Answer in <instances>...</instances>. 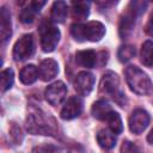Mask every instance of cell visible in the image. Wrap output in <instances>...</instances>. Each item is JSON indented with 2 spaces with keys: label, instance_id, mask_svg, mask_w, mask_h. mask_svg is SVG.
<instances>
[{
  "label": "cell",
  "instance_id": "6da1fadb",
  "mask_svg": "<svg viewBox=\"0 0 153 153\" xmlns=\"http://www.w3.org/2000/svg\"><path fill=\"white\" fill-rule=\"evenodd\" d=\"M54 121V120H50ZM49 118L39 109L31 106L26 117V129L29 133L35 135H54L56 131L55 123H50Z\"/></svg>",
  "mask_w": 153,
  "mask_h": 153
},
{
  "label": "cell",
  "instance_id": "7a4b0ae2",
  "mask_svg": "<svg viewBox=\"0 0 153 153\" xmlns=\"http://www.w3.org/2000/svg\"><path fill=\"white\" fill-rule=\"evenodd\" d=\"M71 33L78 42H98L105 35V26L97 20L87 22L86 24H73L71 26Z\"/></svg>",
  "mask_w": 153,
  "mask_h": 153
},
{
  "label": "cell",
  "instance_id": "3957f363",
  "mask_svg": "<svg viewBox=\"0 0 153 153\" xmlns=\"http://www.w3.org/2000/svg\"><path fill=\"white\" fill-rule=\"evenodd\" d=\"M124 75H126L127 84L133 92L140 96H146L153 91V85L151 79L139 67L128 66L124 71Z\"/></svg>",
  "mask_w": 153,
  "mask_h": 153
},
{
  "label": "cell",
  "instance_id": "277c9868",
  "mask_svg": "<svg viewBox=\"0 0 153 153\" xmlns=\"http://www.w3.org/2000/svg\"><path fill=\"white\" fill-rule=\"evenodd\" d=\"M146 6H147V4L142 2V1H131L128 5L127 11L121 17L120 26H118V32H120V36L122 39H126L131 35L133 29L135 26L136 17L145 11Z\"/></svg>",
  "mask_w": 153,
  "mask_h": 153
},
{
  "label": "cell",
  "instance_id": "5b68a950",
  "mask_svg": "<svg viewBox=\"0 0 153 153\" xmlns=\"http://www.w3.org/2000/svg\"><path fill=\"white\" fill-rule=\"evenodd\" d=\"M39 33L42 50L44 53H51L60 41V30L51 23H43L39 27Z\"/></svg>",
  "mask_w": 153,
  "mask_h": 153
},
{
  "label": "cell",
  "instance_id": "8992f818",
  "mask_svg": "<svg viewBox=\"0 0 153 153\" xmlns=\"http://www.w3.org/2000/svg\"><path fill=\"white\" fill-rule=\"evenodd\" d=\"M35 51V42L33 36L31 33L23 35L14 44L12 56L16 61H24L32 56Z\"/></svg>",
  "mask_w": 153,
  "mask_h": 153
},
{
  "label": "cell",
  "instance_id": "52a82bcc",
  "mask_svg": "<svg viewBox=\"0 0 153 153\" xmlns=\"http://www.w3.org/2000/svg\"><path fill=\"white\" fill-rule=\"evenodd\" d=\"M129 129L134 134H141L149 124V115L143 109H135L128 121Z\"/></svg>",
  "mask_w": 153,
  "mask_h": 153
},
{
  "label": "cell",
  "instance_id": "ba28073f",
  "mask_svg": "<svg viewBox=\"0 0 153 153\" xmlns=\"http://www.w3.org/2000/svg\"><path fill=\"white\" fill-rule=\"evenodd\" d=\"M67 94V87L66 85L62 82V81H55L53 82L51 85H49L47 88H45V99L49 104L56 106L59 104L62 103V100L65 99Z\"/></svg>",
  "mask_w": 153,
  "mask_h": 153
},
{
  "label": "cell",
  "instance_id": "9c48e42d",
  "mask_svg": "<svg viewBox=\"0 0 153 153\" xmlns=\"http://www.w3.org/2000/svg\"><path fill=\"white\" fill-rule=\"evenodd\" d=\"M118 85H120V80L117 74L109 71L102 76V80L99 84V92L105 96H111L115 99L118 91Z\"/></svg>",
  "mask_w": 153,
  "mask_h": 153
},
{
  "label": "cell",
  "instance_id": "30bf717a",
  "mask_svg": "<svg viewBox=\"0 0 153 153\" xmlns=\"http://www.w3.org/2000/svg\"><path fill=\"white\" fill-rule=\"evenodd\" d=\"M94 86V76L90 72H80L74 80V88L80 96H88Z\"/></svg>",
  "mask_w": 153,
  "mask_h": 153
},
{
  "label": "cell",
  "instance_id": "8fae6325",
  "mask_svg": "<svg viewBox=\"0 0 153 153\" xmlns=\"http://www.w3.org/2000/svg\"><path fill=\"white\" fill-rule=\"evenodd\" d=\"M81 110H82V102L79 97L74 96V97H71L65 103V105L60 112V116L62 120H67V121L73 120L81 114Z\"/></svg>",
  "mask_w": 153,
  "mask_h": 153
},
{
  "label": "cell",
  "instance_id": "7c38bea8",
  "mask_svg": "<svg viewBox=\"0 0 153 153\" xmlns=\"http://www.w3.org/2000/svg\"><path fill=\"white\" fill-rule=\"evenodd\" d=\"M59 73V65L53 59L43 60L38 66V75L42 81H50Z\"/></svg>",
  "mask_w": 153,
  "mask_h": 153
},
{
  "label": "cell",
  "instance_id": "4fadbf2b",
  "mask_svg": "<svg viewBox=\"0 0 153 153\" xmlns=\"http://www.w3.org/2000/svg\"><path fill=\"white\" fill-rule=\"evenodd\" d=\"M75 62L79 66H81V67L93 68L98 63V54L94 50H92V49L76 51V54H75Z\"/></svg>",
  "mask_w": 153,
  "mask_h": 153
},
{
  "label": "cell",
  "instance_id": "5bb4252c",
  "mask_svg": "<svg viewBox=\"0 0 153 153\" xmlns=\"http://www.w3.org/2000/svg\"><path fill=\"white\" fill-rule=\"evenodd\" d=\"M12 33L11 29V14L8 10L2 6L0 10V37L1 41H6Z\"/></svg>",
  "mask_w": 153,
  "mask_h": 153
},
{
  "label": "cell",
  "instance_id": "9a60e30c",
  "mask_svg": "<svg viewBox=\"0 0 153 153\" xmlns=\"http://www.w3.org/2000/svg\"><path fill=\"white\" fill-rule=\"evenodd\" d=\"M91 112L93 115L94 118L100 120V121H106V118L109 117V115L112 112L111 106L109 105L108 102L105 100H97L93 103L92 108H91Z\"/></svg>",
  "mask_w": 153,
  "mask_h": 153
},
{
  "label": "cell",
  "instance_id": "2e32d148",
  "mask_svg": "<svg viewBox=\"0 0 153 153\" xmlns=\"http://www.w3.org/2000/svg\"><path fill=\"white\" fill-rule=\"evenodd\" d=\"M68 13V6L65 1H55L51 6L50 18L54 23H63Z\"/></svg>",
  "mask_w": 153,
  "mask_h": 153
},
{
  "label": "cell",
  "instance_id": "e0dca14e",
  "mask_svg": "<svg viewBox=\"0 0 153 153\" xmlns=\"http://www.w3.org/2000/svg\"><path fill=\"white\" fill-rule=\"evenodd\" d=\"M97 141L104 149H110L116 145V135L108 129H100L97 133Z\"/></svg>",
  "mask_w": 153,
  "mask_h": 153
},
{
  "label": "cell",
  "instance_id": "ac0fdd59",
  "mask_svg": "<svg viewBox=\"0 0 153 153\" xmlns=\"http://www.w3.org/2000/svg\"><path fill=\"white\" fill-rule=\"evenodd\" d=\"M90 5L86 1H74L72 2V17L75 20H84L88 17Z\"/></svg>",
  "mask_w": 153,
  "mask_h": 153
},
{
  "label": "cell",
  "instance_id": "d6986e66",
  "mask_svg": "<svg viewBox=\"0 0 153 153\" xmlns=\"http://www.w3.org/2000/svg\"><path fill=\"white\" fill-rule=\"evenodd\" d=\"M38 76H39L38 75V68L33 65H27V66L23 67L20 73H19V79L25 85L33 84Z\"/></svg>",
  "mask_w": 153,
  "mask_h": 153
},
{
  "label": "cell",
  "instance_id": "ffe728a7",
  "mask_svg": "<svg viewBox=\"0 0 153 153\" xmlns=\"http://www.w3.org/2000/svg\"><path fill=\"white\" fill-rule=\"evenodd\" d=\"M140 60L146 67H153V42L146 41L141 45Z\"/></svg>",
  "mask_w": 153,
  "mask_h": 153
},
{
  "label": "cell",
  "instance_id": "44dd1931",
  "mask_svg": "<svg viewBox=\"0 0 153 153\" xmlns=\"http://www.w3.org/2000/svg\"><path fill=\"white\" fill-rule=\"evenodd\" d=\"M106 122H108V124H109V129H110L115 135L122 133V130H123V124H122L121 116H120L117 112L112 111V112L109 115V117L106 118Z\"/></svg>",
  "mask_w": 153,
  "mask_h": 153
},
{
  "label": "cell",
  "instance_id": "7402d4cb",
  "mask_svg": "<svg viewBox=\"0 0 153 153\" xmlns=\"http://www.w3.org/2000/svg\"><path fill=\"white\" fill-rule=\"evenodd\" d=\"M135 55V47L131 44H123L120 47L118 51H117V57L121 62H128L129 60H131Z\"/></svg>",
  "mask_w": 153,
  "mask_h": 153
},
{
  "label": "cell",
  "instance_id": "603a6c76",
  "mask_svg": "<svg viewBox=\"0 0 153 153\" xmlns=\"http://www.w3.org/2000/svg\"><path fill=\"white\" fill-rule=\"evenodd\" d=\"M0 80H1V91L2 92H6L13 85V80H14L13 71L11 68L4 69L1 72V74H0Z\"/></svg>",
  "mask_w": 153,
  "mask_h": 153
},
{
  "label": "cell",
  "instance_id": "cb8c5ba5",
  "mask_svg": "<svg viewBox=\"0 0 153 153\" xmlns=\"http://www.w3.org/2000/svg\"><path fill=\"white\" fill-rule=\"evenodd\" d=\"M37 11H35L31 5L29 4L26 7H24L22 11H20V14H19V20L24 24H29V23H32L33 19H35V16H36Z\"/></svg>",
  "mask_w": 153,
  "mask_h": 153
},
{
  "label": "cell",
  "instance_id": "d4e9b609",
  "mask_svg": "<svg viewBox=\"0 0 153 153\" xmlns=\"http://www.w3.org/2000/svg\"><path fill=\"white\" fill-rule=\"evenodd\" d=\"M10 135H11L12 140L14 141V143H17V145H20V142L23 141V131H22L20 127L17 126V123H11Z\"/></svg>",
  "mask_w": 153,
  "mask_h": 153
},
{
  "label": "cell",
  "instance_id": "484cf974",
  "mask_svg": "<svg viewBox=\"0 0 153 153\" xmlns=\"http://www.w3.org/2000/svg\"><path fill=\"white\" fill-rule=\"evenodd\" d=\"M121 153H140L137 146L130 141H123L121 146Z\"/></svg>",
  "mask_w": 153,
  "mask_h": 153
},
{
  "label": "cell",
  "instance_id": "4316f807",
  "mask_svg": "<svg viewBox=\"0 0 153 153\" xmlns=\"http://www.w3.org/2000/svg\"><path fill=\"white\" fill-rule=\"evenodd\" d=\"M53 152H54V147L50 145H42L33 148V153H53Z\"/></svg>",
  "mask_w": 153,
  "mask_h": 153
},
{
  "label": "cell",
  "instance_id": "83f0119b",
  "mask_svg": "<svg viewBox=\"0 0 153 153\" xmlns=\"http://www.w3.org/2000/svg\"><path fill=\"white\" fill-rule=\"evenodd\" d=\"M145 32L148 35V36H151V37H153V16L149 18V20L146 23V25H145Z\"/></svg>",
  "mask_w": 153,
  "mask_h": 153
},
{
  "label": "cell",
  "instance_id": "f1b7e54d",
  "mask_svg": "<svg viewBox=\"0 0 153 153\" xmlns=\"http://www.w3.org/2000/svg\"><path fill=\"white\" fill-rule=\"evenodd\" d=\"M30 5H31V7L35 10V11H39L44 5H45V1H31V2H29Z\"/></svg>",
  "mask_w": 153,
  "mask_h": 153
},
{
  "label": "cell",
  "instance_id": "f546056e",
  "mask_svg": "<svg viewBox=\"0 0 153 153\" xmlns=\"http://www.w3.org/2000/svg\"><path fill=\"white\" fill-rule=\"evenodd\" d=\"M147 141H148L149 143H153V128H152V130L149 131V134L147 135Z\"/></svg>",
  "mask_w": 153,
  "mask_h": 153
}]
</instances>
